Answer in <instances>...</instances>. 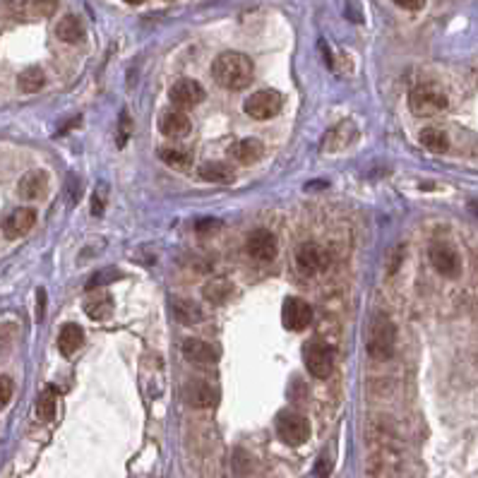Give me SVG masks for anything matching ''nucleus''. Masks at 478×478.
<instances>
[{
	"mask_svg": "<svg viewBox=\"0 0 478 478\" xmlns=\"http://www.w3.org/2000/svg\"><path fill=\"white\" fill-rule=\"evenodd\" d=\"M197 173H200V178L207 180V183H217V185H229V183H234V178H236L234 168L224 161H207L200 166Z\"/></svg>",
	"mask_w": 478,
	"mask_h": 478,
	"instance_id": "nucleus-19",
	"label": "nucleus"
},
{
	"mask_svg": "<svg viewBox=\"0 0 478 478\" xmlns=\"http://www.w3.org/2000/svg\"><path fill=\"white\" fill-rule=\"evenodd\" d=\"M183 356L195 366H212V363L219 361L222 351H219V346L202 342V339H188L183 344Z\"/></svg>",
	"mask_w": 478,
	"mask_h": 478,
	"instance_id": "nucleus-12",
	"label": "nucleus"
},
{
	"mask_svg": "<svg viewBox=\"0 0 478 478\" xmlns=\"http://www.w3.org/2000/svg\"><path fill=\"white\" fill-rule=\"evenodd\" d=\"M428 255H430V265L438 269L442 276H457L462 272V260H459L457 250L452 248L447 243H433L430 250H428Z\"/></svg>",
	"mask_w": 478,
	"mask_h": 478,
	"instance_id": "nucleus-10",
	"label": "nucleus"
},
{
	"mask_svg": "<svg viewBox=\"0 0 478 478\" xmlns=\"http://www.w3.org/2000/svg\"><path fill=\"white\" fill-rule=\"evenodd\" d=\"M39 310H36V320H43V305H46V291L43 288H39Z\"/></svg>",
	"mask_w": 478,
	"mask_h": 478,
	"instance_id": "nucleus-35",
	"label": "nucleus"
},
{
	"mask_svg": "<svg viewBox=\"0 0 478 478\" xmlns=\"http://www.w3.org/2000/svg\"><path fill=\"white\" fill-rule=\"evenodd\" d=\"M222 226V222H217V219H202V222L195 224V231H200V234H205V231H214Z\"/></svg>",
	"mask_w": 478,
	"mask_h": 478,
	"instance_id": "nucleus-33",
	"label": "nucleus"
},
{
	"mask_svg": "<svg viewBox=\"0 0 478 478\" xmlns=\"http://www.w3.org/2000/svg\"><path fill=\"white\" fill-rule=\"evenodd\" d=\"M31 8H34L36 15L51 17L55 8H58V0H31Z\"/></svg>",
	"mask_w": 478,
	"mask_h": 478,
	"instance_id": "nucleus-30",
	"label": "nucleus"
},
{
	"mask_svg": "<svg viewBox=\"0 0 478 478\" xmlns=\"http://www.w3.org/2000/svg\"><path fill=\"white\" fill-rule=\"evenodd\" d=\"M281 106H284V97H281L279 92L260 89V92H255L253 97L245 99L243 111L248 113L253 121H269V118H274L276 113L281 111Z\"/></svg>",
	"mask_w": 478,
	"mask_h": 478,
	"instance_id": "nucleus-5",
	"label": "nucleus"
},
{
	"mask_svg": "<svg viewBox=\"0 0 478 478\" xmlns=\"http://www.w3.org/2000/svg\"><path fill=\"white\" fill-rule=\"evenodd\" d=\"M55 36L65 43H77L82 41V36H85V27H82V22L75 15H65L55 24Z\"/></svg>",
	"mask_w": 478,
	"mask_h": 478,
	"instance_id": "nucleus-22",
	"label": "nucleus"
},
{
	"mask_svg": "<svg viewBox=\"0 0 478 478\" xmlns=\"http://www.w3.org/2000/svg\"><path fill=\"white\" fill-rule=\"evenodd\" d=\"M3 8L10 17H22L24 15V0H3Z\"/></svg>",
	"mask_w": 478,
	"mask_h": 478,
	"instance_id": "nucleus-32",
	"label": "nucleus"
},
{
	"mask_svg": "<svg viewBox=\"0 0 478 478\" xmlns=\"http://www.w3.org/2000/svg\"><path fill=\"white\" fill-rule=\"evenodd\" d=\"M36 416L41 420H51L55 416V389L46 387L39 394V401H36Z\"/></svg>",
	"mask_w": 478,
	"mask_h": 478,
	"instance_id": "nucleus-28",
	"label": "nucleus"
},
{
	"mask_svg": "<svg viewBox=\"0 0 478 478\" xmlns=\"http://www.w3.org/2000/svg\"><path fill=\"white\" fill-rule=\"evenodd\" d=\"M159 130L166 137L178 140V137H185L190 133V118H188L183 111H166L159 121Z\"/></svg>",
	"mask_w": 478,
	"mask_h": 478,
	"instance_id": "nucleus-17",
	"label": "nucleus"
},
{
	"mask_svg": "<svg viewBox=\"0 0 478 478\" xmlns=\"http://www.w3.org/2000/svg\"><path fill=\"white\" fill-rule=\"evenodd\" d=\"M85 344V330L75 322H67L60 327V335H58V349L60 354L65 358H72L80 351V346Z\"/></svg>",
	"mask_w": 478,
	"mask_h": 478,
	"instance_id": "nucleus-18",
	"label": "nucleus"
},
{
	"mask_svg": "<svg viewBox=\"0 0 478 478\" xmlns=\"http://www.w3.org/2000/svg\"><path fill=\"white\" fill-rule=\"evenodd\" d=\"M202 293H205V298L210 300V303L219 305V303H226V300L231 298V293H234V284H231V281H226V279H214V281H210V284L202 288Z\"/></svg>",
	"mask_w": 478,
	"mask_h": 478,
	"instance_id": "nucleus-26",
	"label": "nucleus"
},
{
	"mask_svg": "<svg viewBox=\"0 0 478 478\" xmlns=\"http://www.w3.org/2000/svg\"><path fill=\"white\" fill-rule=\"evenodd\" d=\"M85 313L94 322H104L113 315V298L109 293H94L85 300Z\"/></svg>",
	"mask_w": 478,
	"mask_h": 478,
	"instance_id": "nucleus-20",
	"label": "nucleus"
},
{
	"mask_svg": "<svg viewBox=\"0 0 478 478\" xmlns=\"http://www.w3.org/2000/svg\"><path fill=\"white\" fill-rule=\"evenodd\" d=\"M128 5H140V3H144V0H125Z\"/></svg>",
	"mask_w": 478,
	"mask_h": 478,
	"instance_id": "nucleus-36",
	"label": "nucleus"
},
{
	"mask_svg": "<svg viewBox=\"0 0 478 478\" xmlns=\"http://www.w3.org/2000/svg\"><path fill=\"white\" fill-rule=\"evenodd\" d=\"M450 106L447 92L435 82H418L408 94V109H411L420 118H430L442 113Z\"/></svg>",
	"mask_w": 478,
	"mask_h": 478,
	"instance_id": "nucleus-2",
	"label": "nucleus"
},
{
	"mask_svg": "<svg viewBox=\"0 0 478 478\" xmlns=\"http://www.w3.org/2000/svg\"><path fill=\"white\" fill-rule=\"evenodd\" d=\"M212 75L219 87H224V89H229V92H241L253 82L255 67H253V60H250L245 53L226 51L214 60Z\"/></svg>",
	"mask_w": 478,
	"mask_h": 478,
	"instance_id": "nucleus-1",
	"label": "nucleus"
},
{
	"mask_svg": "<svg viewBox=\"0 0 478 478\" xmlns=\"http://www.w3.org/2000/svg\"><path fill=\"white\" fill-rule=\"evenodd\" d=\"M34 224H36V212L31 210V207H20V210H15L10 217H5L3 234L8 238H22L24 234H29V231L34 229Z\"/></svg>",
	"mask_w": 478,
	"mask_h": 478,
	"instance_id": "nucleus-13",
	"label": "nucleus"
},
{
	"mask_svg": "<svg viewBox=\"0 0 478 478\" xmlns=\"http://www.w3.org/2000/svg\"><path fill=\"white\" fill-rule=\"evenodd\" d=\"M185 401L195 408H212L214 404L219 401V394L217 389L212 385H207V382H188L185 385V392H183Z\"/></svg>",
	"mask_w": 478,
	"mask_h": 478,
	"instance_id": "nucleus-14",
	"label": "nucleus"
},
{
	"mask_svg": "<svg viewBox=\"0 0 478 478\" xmlns=\"http://www.w3.org/2000/svg\"><path fill=\"white\" fill-rule=\"evenodd\" d=\"M118 276H121V272H116V269H109V272H102V276H94V279L89 281V284H87V288H97V286H102V284H106V281H113V279H118Z\"/></svg>",
	"mask_w": 478,
	"mask_h": 478,
	"instance_id": "nucleus-31",
	"label": "nucleus"
},
{
	"mask_svg": "<svg viewBox=\"0 0 478 478\" xmlns=\"http://www.w3.org/2000/svg\"><path fill=\"white\" fill-rule=\"evenodd\" d=\"M245 250H248V255L253 257V260L272 262L276 257L279 245H276V236L272 234V231L257 229V231H253V234L248 236V241H245Z\"/></svg>",
	"mask_w": 478,
	"mask_h": 478,
	"instance_id": "nucleus-9",
	"label": "nucleus"
},
{
	"mask_svg": "<svg viewBox=\"0 0 478 478\" xmlns=\"http://www.w3.org/2000/svg\"><path fill=\"white\" fill-rule=\"evenodd\" d=\"M303 363L313 377L325 380V377L332 375V368H335V351L322 342H308L303 346Z\"/></svg>",
	"mask_w": 478,
	"mask_h": 478,
	"instance_id": "nucleus-6",
	"label": "nucleus"
},
{
	"mask_svg": "<svg viewBox=\"0 0 478 478\" xmlns=\"http://www.w3.org/2000/svg\"><path fill=\"white\" fill-rule=\"evenodd\" d=\"M159 159L166 163L168 168H175V171H185V168L190 166V156L185 152H180V149H173V147L159 149Z\"/></svg>",
	"mask_w": 478,
	"mask_h": 478,
	"instance_id": "nucleus-27",
	"label": "nucleus"
},
{
	"mask_svg": "<svg viewBox=\"0 0 478 478\" xmlns=\"http://www.w3.org/2000/svg\"><path fill=\"white\" fill-rule=\"evenodd\" d=\"M394 5H399L404 10H420L425 5V0H394Z\"/></svg>",
	"mask_w": 478,
	"mask_h": 478,
	"instance_id": "nucleus-34",
	"label": "nucleus"
},
{
	"mask_svg": "<svg viewBox=\"0 0 478 478\" xmlns=\"http://www.w3.org/2000/svg\"><path fill=\"white\" fill-rule=\"evenodd\" d=\"M295 265L305 276H315L330 267V253L320 243L308 241L295 250Z\"/></svg>",
	"mask_w": 478,
	"mask_h": 478,
	"instance_id": "nucleus-7",
	"label": "nucleus"
},
{
	"mask_svg": "<svg viewBox=\"0 0 478 478\" xmlns=\"http://www.w3.org/2000/svg\"><path fill=\"white\" fill-rule=\"evenodd\" d=\"M43 85H46V75H43L41 67H27V70L17 75V87H20V92L24 94L41 92Z\"/></svg>",
	"mask_w": 478,
	"mask_h": 478,
	"instance_id": "nucleus-24",
	"label": "nucleus"
},
{
	"mask_svg": "<svg viewBox=\"0 0 478 478\" xmlns=\"http://www.w3.org/2000/svg\"><path fill=\"white\" fill-rule=\"evenodd\" d=\"M276 435L288 447L305 445L308 438H310V420L295 411H281L276 416Z\"/></svg>",
	"mask_w": 478,
	"mask_h": 478,
	"instance_id": "nucleus-4",
	"label": "nucleus"
},
{
	"mask_svg": "<svg viewBox=\"0 0 478 478\" xmlns=\"http://www.w3.org/2000/svg\"><path fill=\"white\" fill-rule=\"evenodd\" d=\"M173 317L183 325H197L202 320V310H200V305L195 300L178 298L173 300Z\"/></svg>",
	"mask_w": 478,
	"mask_h": 478,
	"instance_id": "nucleus-25",
	"label": "nucleus"
},
{
	"mask_svg": "<svg viewBox=\"0 0 478 478\" xmlns=\"http://www.w3.org/2000/svg\"><path fill=\"white\" fill-rule=\"evenodd\" d=\"M351 137H354V123L351 121H344L339 123L335 130H330L322 142V152H335V149H342L346 144L351 142Z\"/></svg>",
	"mask_w": 478,
	"mask_h": 478,
	"instance_id": "nucleus-21",
	"label": "nucleus"
},
{
	"mask_svg": "<svg viewBox=\"0 0 478 478\" xmlns=\"http://www.w3.org/2000/svg\"><path fill=\"white\" fill-rule=\"evenodd\" d=\"M394 344H397V327L385 313H377L368 327V354L375 361H387L394 354Z\"/></svg>",
	"mask_w": 478,
	"mask_h": 478,
	"instance_id": "nucleus-3",
	"label": "nucleus"
},
{
	"mask_svg": "<svg viewBox=\"0 0 478 478\" xmlns=\"http://www.w3.org/2000/svg\"><path fill=\"white\" fill-rule=\"evenodd\" d=\"M171 102L175 104V109H192V106L205 102V89L200 82L195 80H178L168 92Z\"/></svg>",
	"mask_w": 478,
	"mask_h": 478,
	"instance_id": "nucleus-11",
	"label": "nucleus"
},
{
	"mask_svg": "<svg viewBox=\"0 0 478 478\" xmlns=\"http://www.w3.org/2000/svg\"><path fill=\"white\" fill-rule=\"evenodd\" d=\"M418 140L428 149V152L442 154V152H447V149H450V137H447V133H442L440 128H425V130H420Z\"/></svg>",
	"mask_w": 478,
	"mask_h": 478,
	"instance_id": "nucleus-23",
	"label": "nucleus"
},
{
	"mask_svg": "<svg viewBox=\"0 0 478 478\" xmlns=\"http://www.w3.org/2000/svg\"><path fill=\"white\" fill-rule=\"evenodd\" d=\"M281 322L291 332H303L313 322V308L303 298H286L281 310Z\"/></svg>",
	"mask_w": 478,
	"mask_h": 478,
	"instance_id": "nucleus-8",
	"label": "nucleus"
},
{
	"mask_svg": "<svg viewBox=\"0 0 478 478\" xmlns=\"http://www.w3.org/2000/svg\"><path fill=\"white\" fill-rule=\"evenodd\" d=\"M48 190V173L46 171H29L22 175V180L17 183V192L24 200H39L43 192Z\"/></svg>",
	"mask_w": 478,
	"mask_h": 478,
	"instance_id": "nucleus-16",
	"label": "nucleus"
},
{
	"mask_svg": "<svg viewBox=\"0 0 478 478\" xmlns=\"http://www.w3.org/2000/svg\"><path fill=\"white\" fill-rule=\"evenodd\" d=\"M12 392H15V382H12L8 375H0V408L10 404Z\"/></svg>",
	"mask_w": 478,
	"mask_h": 478,
	"instance_id": "nucleus-29",
	"label": "nucleus"
},
{
	"mask_svg": "<svg viewBox=\"0 0 478 478\" xmlns=\"http://www.w3.org/2000/svg\"><path fill=\"white\" fill-rule=\"evenodd\" d=\"M262 154H265V144L257 140V137H245V140H238L229 147V156L238 159L243 166H250L257 159H262Z\"/></svg>",
	"mask_w": 478,
	"mask_h": 478,
	"instance_id": "nucleus-15",
	"label": "nucleus"
}]
</instances>
